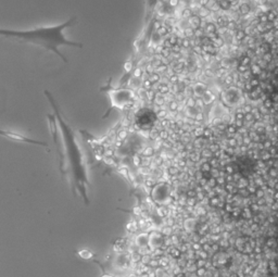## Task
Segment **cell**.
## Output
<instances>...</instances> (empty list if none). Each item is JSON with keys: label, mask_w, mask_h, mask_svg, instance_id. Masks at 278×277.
<instances>
[{"label": "cell", "mask_w": 278, "mask_h": 277, "mask_svg": "<svg viewBox=\"0 0 278 277\" xmlns=\"http://www.w3.org/2000/svg\"><path fill=\"white\" fill-rule=\"evenodd\" d=\"M264 27H265V31L267 32H272L274 31V22H267L264 24Z\"/></svg>", "instance_id": "20"}, {"label": "cell", "mask_w": 278, "mask_h": 277, "mask_svg": "<svg viewBox=\"0 0 278 277\" xmlns=\"http://www.w3.org/2000/svg\"><path fill=\"white\" fill-rule=\"evenodd\" d=\"M249 83L251 84V86L253 87V88H255V87H259L260 86V83H261V81H260V78L259 77H254V78H251L250 81H249Z\"/></svg>", "instance_id": "16"}, {"label": "cell", "mask_w": 278, "mask_h": 277, "mask_svg": "<svg viewBox=\"0 0 278 277\" xmlns=\"http://www.w3.org/2000/svg\"><path fill=\"white\" fill-rule=\"evenodd\" d=\"M245 36H247V35H245V31H243V29H238L237 32L235 33L234 37H235V39H236V40L240 43H242V41H243V39H245Z\"/></svg>", "instance_id": "12"}, {"label": "cell", "mask_w": 278, "mask_h": 277, "mask_svg": "<svg viewBox=\"0 0 278 277\" xmlns=\"http://www.w3.org/2000/svg\"><path fill=\"white\" fill-rule=\"evenodd\" d=\"M262 59L265 60L267 63H272V62H273V53H272V52H266V53L263 54Z\"/></svg>", "instance_id": "17"}, {"label": "cell", "mask_w": 278, "mask_h": 277, "mask_svg": "<svg viewBox=\"0 0 278 277\" xmlns=\"http://www.w3.org/2000/svg\"><path fill=\"white\" fill-rule=\"evenodd\" d=\"M93 262H96V263H97V264L101 267V270H102V276H101V277H114V276H112L111 274H109V273H107V271H105V268L103 267V265H102L101 263H99L98 261L93 260Z\"/></svg>", "instance_id": "18"}, {"label": "cell", "mask_w": 278, "mask_h": 277, "mask_svg": "<svg viewBox=\"0 0 278 277\" xmlns=\"http://www.w3.org/2000/svg\"><path fill=\"white\" fill-rule=\"evenodd\" d=\"M76 254L81 259H83V260H93V258H95V254H93L90 250H87V249H83V250H79V251H76Z\"/></svg>", "instance_id": "5"}, {"label": "cell", "mask_w": 278, "mask_h": 277, "mask_svg": "<svg viewBox=\"0 0 278 277\" xmlns=\"http://www.w3.org/2000/svg\"><path fill=\"white\" fill-rule=\"evenodd\" d=\"M203 29L205 32V35H207V34H213V33H216V31H217V25L214 22H207V26L204 27Z\"/></svg>", "instance_id": "7"}, {"label": "cell", "mask_w": 278, "mask_h": 277, "mask_svg": "<svg viewBox=\"0 0 278 277\" xmlns=\"http://www.w3.org/2000/svg\"><path fill=\"white\" fill-rule=\"evenodd\" d=\"M202 58H203V60H204L205 62H210V60H211V58H212V55H211L210 53H207V52H203Z\"/></svg>", "instance_id": "26"}, {"label": "cell", "mask_w": 278, "mask_h": 277, "mask_svg": "<svg viewBox=\"0 0 278 277\" xmlns=\"http://www.w3.org/2000/svg\"><path fill=\"white\" fill-rule=\"evenodd\" d=\"M257 19H259V21H260V23H261V24H265V23H267V22H268V19H267L266 13H264V14H262V15H261V16H259Z\"/></svg>", "instance_id": "23"}, {"label": "cell", "mask_w": 278, "mask_h": 277, "mask_svg": "<svg viewBox=\"0 0 278 277\" xmlns=\"http://www.w3.org/2000/svg\"><path fill=\"white\" fill-rule=\"evenodd\" d=\"M236 116H237V119H243V113H240V112H239V113H237V115H236Z\"/></svg>", "instance_id": "33"}, {"label": "cell", "mask_w": 278, "mask_h": 277, "mask_svg": "<svg viewBox=\"0 0 278 277\" xmlns=\"http://www.w3.org/2000/svg\"><path fill=\"white\" fill-rule=\"evenodd\" d=\"M191 10L190 9H185V10L183 11V16L184 17H191Z\"/></svg>", "instance_id": "27"}, {"label": "cell", "mask_w": 278, "mask_h": 277, "mask_svg": "<svg viewBox=\"0 0 278 277\" xmlns=\"http://www.w3.org/2000/svg\"><path fill=\"white\" fill-rule=\"evenodd\" d=\"M201 22H202V20H201V17L199 15H193V16H191L190 17V23L192 24V26L195 27V28H199L200 27V25H201Z\"/></svg>", "instance_id": "11"}, {"label": "cell", "mask_w": 278, "mask_h": 277, "mask_svg": "<svg viewBox=\"0 0 278 277\" xmlns=\"http://www.w3.org/2000/svg\"><path fill=\"white\" fill-rule=\"evenodd\" d=\"M212 45L216 49H221L225 46V40H224V38L222 37V36H217V37L212 41Z\"/></svg>", "instance_id": "8"}, {"label": "cell", "mask_w": 278, "mask_h": 277, "mask_svg": "<svg viewBox=\"0 0 278 277\" xmlns=\"http://www.w3.org/2000/svg\"><path fill=\"white\" fill-rule=\"evenodd\" d=\"M266 15L267 19H268V22H275L276 20H278V12L274 9L266 12Z\"/></svg>", "instance_id": "10"}, {"label": "cell", "mask_w": 278, "mask_h": 277, "mask_svg": "<svg viewBox=\"0 0 278 277\" xmlns=\"http://www.w3.org/2000/svg\"><path fill=\"white\" fill-rule=\"evenodd\" d=\"M188 105H195V100L193 99H189V104Z\"/></svg>", "instance_id": "35"}, {"label": "cell", "mask_w": 278, "mask_h": 277, "mask_svg": "<svg viewBox=\"0 0 278 277\" xmlns=\"http://www.w3.org/2000/svg\"><path fill=\"white\" fill-rule=\"evenodd\" d=\"M211 1L212 0H200V5H201L202 8H207Z\"/></svg>", "instance_id": "29"}, {"label": "cell", "mask_w": 278, "mask_h": 277, "mask_svg": "<svg viewBox=\"0 0 278 277\" xmlns=\"http://www.w3.org/2000/svg\"><path fill=\"white\" fill-rule=\"evenodd\" d=\"M210 14H211V11H210V9H207V8H202L201 10H200V17H209L210 16Z\"/></svg>", "instance_id": "15"}, {"label": "cell", "mask_w": 278, "mask_h": 277, "mask_svg": "<svg viewBox=\"0 0 278 277\" xmlns=\"http://www.w3.org/2000/svg\"><path fill=\"white\" fill-rule=\"evenodd\" d=\"M218 5H219V9H222L224 11H227L231 8V5H230L229 0H219L218 1Z\"/></svg>", "instance_id": "13"}, {"label": "cell", "mask_w": 278, "mask_h": 277, "mask_svg": "<svg viewBox=\"0 0 278 277\" xmlns=\"http://www.w3.org/2000/svg\"><path fill=\"white\" fill-rule=\"evenodd\" d=\"M0 136L5 137L6 139L12 141H17V142H25V144H33L36 146H41V147H48V145L45 142V141H39L35 140V139H31L26 136L22 135V134H17L11 130H6V129H0Z\"/></svg>", "instance_id": "4"}, {"label": "cell", "mask_w": 278, "mask_h": 277, "mask_svg": "<svg viewBox=\"0 0 278 277\" xmlns=\"http://www.w3.org/2000/svg\"><path fill=\"white\" fill-rule=\"evenodd\" d=\"M272 96H273V97H272L273 101H276V102H277V101H278V93H275V92H274Z\"/></svg>", "instance_id": "32"}, {"label": "cell", "mask_w": 278, "mask_h": 277, "mask_svg": "<svg viewBox=\"0 0 278 277\" xmlns=\"http://www.w3.org/2000/svg\"><path fill=\"white\" fill-rule=\"evenodd\" d=\"M247 71H248V66H245V65H241V64H239L237 66V72L239 73L240 75H243Z\"/></svg>", "instance_id": "19"}, {"label": "cell", "mask_w": 278, "mask_h": 277, "mask_svg": "<svg viewBox=\"0 0 278 277\" xmlns=\"http://www.w3.org/2000/svg\"><path fill=\"white\" fill-rule=\"evenodd\" d=\"M277 79H278V78H277Z\"/></svg>", "instance_id": "37"}, {"label": "cell", "mask_w": 278, "mask_h": 277, "mask_svg": "<svg viewBox=\"0 0 278 277\" xmlns=\"http://www.w3.org/2000/svg\"><path fill=\"white\" fill-rule=\"evenodd\" d=\"M263 103H264V107H265V108H267V109H269V108H272V107H273V100H272V99H269V98H267L266 100H265Z\"/></svg>", "instance_id": "25"}, {"label": "cell", "mask_w": 278, "mask_h": 277, "mask_svg": "<svg viewBox=\"0 0 278 277\" xmlns=\"http://www.w3.org/2000/svg\"><path fill=\"white\" fill-rule=\"evenodd\" d=\"M243 110H245V113H250L251 111H252V108H251L249 104H245V109H243Z\"/></svg>", "instance_id": "31"}, {"label": "cell", "mask_w": 278, "mask_h": 277, "mask_svg": "<svg viewBox=\"0 0 278 277\" xmlns=\"http://www.w3.org/2000/svg\"><path fill=\"white\" fill-rule=\"evenodd\" d=\"M76 23V16H71L67 21L53 26H41L27 31L0 28V36L14 38L24 43H29L36 47L44 48L45 50L51 51L52 53L60 57L64 63H67V58L60 51V47L83 48L82 43L70 40L64 35V31L66 28L74 26Z\"/></svg>", "instance_id": "2"}, {"label": "cell", "mask_w": 278, "mask_h": 277, "mask_svg": "<svg viewBox=\"0 0 278 277\" xmlns=\"http://www.w3.org/2000/svg\"><path fill=\"white\" fill-rule=\"evenodd\" d=\"M45 96L53 110V114H48L47 119L49 121L50 130L60 156L61 173L65 175V179L71 185L73 192L79 196V198L88 206L90 202V182L82 147L77 141L74 129L64 119L55 97L48 90H45Z\"/></svg>", "instance_id": "1"}, {"label": "cell", "mask_w": 278, "mask_h": 277, "mask_svg": "<svg viewBox=\"0 0 278 277\" xmlns=\"http://www.w3.org/2000/svg\"><path fill=\"white\" fill-rule=\"evenodd\" d=\"M238 12H239L240 15H248L249 13L251 12V7L249 3H247V2H242V3H240L239 7H238Z\"/></svg>", "instance_id": "6"}, {"label": "cell", "mask_w": 278, "mask_h": 277, "mask_svg": "<svg viewBox=\"0 0 278 277\" xmlns=\"http://www.w3.org/2000/svg\"><path fill=\"white\" fill-rule=\"evenodd\" d=\"M186 35L189 36V37H190V36H193V35H195V31H193L191 27H188V28H186Z\"/></svg>", "instance_id": "28"}, {"label": "cell", "mask_w": 278, "mask_h": 277, "mask_svg": "<svg viewBox=\"0 0 278 277\" xmlns=\"http://www.w3.org/2000/svg\"><path fill=\"white\" fill-rule=\"evenodd\" d=\"M101 90L107 92V95H108V97L110 99V104H111L110 108L107 110L105 114L103 115V117H105L107 115H109V113L113 109L124 110L125 108L131 107V104H134V102L136 101V93L131 88L124 86H111V79L109 81V85L103 87Z\"/></svg>", "instance_id": "3"}, {"label": "cell", "mask_w": 278, "mask_h": 277, "mask_svg": "<svg viewBox=\"0 0 278 277\" xmlns=\"http://www.w3.org/2000/svg\"><path fill=\"white\" fill-rule=\"evenodd\" d=\"M204 75H205V76H209V77H212V76L214 75V73H213V72L211 70H210V69H207V70L204 71Z\"/></svg>", "instance_id": "30"}, {"label": "cell", "mask_w": 278, "mask_h": 277, "mask_svg": "<svg viewBox=\"0 0 278 277\" xmlns=\"http://www.w3.org/2000/svg\"><path fill=\"white\" fill-rule=\"evenodd\" d=\"M253 89H254V88L251 86V84L249 83V81H247V83L245 84V88H243V90H245V91L247 92V93L251 92L252 90H253Z\"/></svg>", "instance_id": "22"}, {"label": "cell", "mask_w": 278, "mask_h": 277, "mask_svg": "<svg viewBox=\"0 0 278 277\" xmlns=\"http://www.w3.org/2000/svg\"><path fill=\"white\" fill-rule=\"evenodd\" d=\"M233 83H234V78H233L231 74H228V75L225 76V84L226 85H231Z\"/></svg>", "instance_id": "21"}, {"label": "cell", "mask_w": 278, "mask_h": 277, "mask_svg": "<svg viewBox=\"0 0 278 277\" xmlns=\"http://www.w3.org/2000/svg\"><path fill=\"white\" fill-rule=\"evenodd\" d=\"M221 67L222 69H227V67H229V65H230V61H228V60H222L221 61Z\"/></svg>", "instance_id": "24"}, {"label": "cell", "mask_w": 278, "mask_h": 277, "mask_svg": "<svg viewBox=\"0 0 278 277\" xmlns=\"http://www.w3.org/2000/svg\"><path fill=\"white\" fill-rule=\"evenodd\" d=\"M262 71H263V70H262V67L259 64H257V63H253V64L251 65L250 72H251V74H252V75H254V76H256V77H259V75L261 74Z\"/></svg>", "instance_id": "9"}, {"label": "cell", "mask_w": 278, "mask_h": 277, "mask_svg": "<svg viewBox=\"0 0 278 277\" xmlns=\"http://www.w3.org/2000/svg\"><path fill=\"white\" fill-rule=\"evenodd\" d=\"M239 64L245 65V66H249V65L251 64V58H250V57H248L247 54L242 55V57L240 58V60H239Z\"/></svg>", "instance_id": "14"}, {"label": "cell", "mask_w": 278, "mask_h": 277, "mask_svg": "<svg viewBox=\"0 0 278 277\" xmlns=\"http://www.w3.org/2000/svg\"><path fill=\"white\" fill-rule=\"evenodd\" d=\"M184 46H185V47H188V46H189V40H188V39H186L185 41H184Z\"/></svg>", "instance_id": "36"}, {"label": "cell", "mask_w": 278, "mask_h": 277, "mask_svg": "<svg viewBox=\"0 0 278 277\" xmlns=\"http://www.w3.org/2000/svg\"><path fill=\"white\" fill-rule=\"evenodd\" d=\"M169 2H171V5H176L177 3H178V0H171Z\"/></svg>", "instance_id": "34"}]
</instances>
